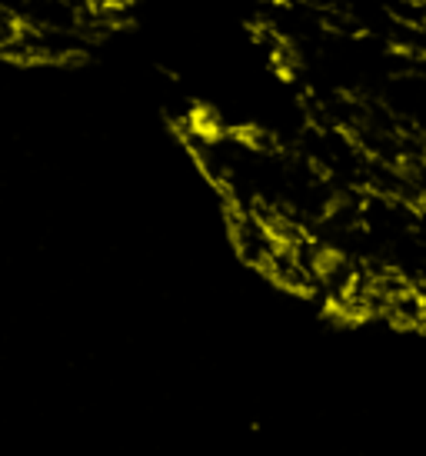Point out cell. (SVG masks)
I'll list each match as a JSON object with an SVG mask.
<instances>
[{
	"label": "cell",
	"instance_id": "obj_1",
	"mask_svg": "<svg viewBox=\"0 0 426 456\" xmlns=\"http://www.w3.org/2000/svg\"><path fill=\"white\" fill-rule=\"evenodd\" d=\"M23 23H20L14 14H7V10H0V54H10L14 47H17V40L23 37Z\"/></svg>",
	"mask_w": 426,
	"mask_h": 456
}]
</instances>
